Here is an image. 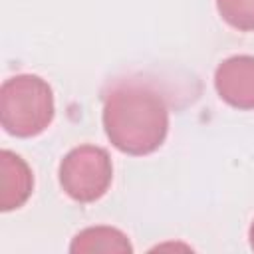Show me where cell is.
Listing matches in <instances>:
<instances>
[{
  "label": "cell",
  "mask_w": 254,
  "mask_h": 254,
  "mask_svg": "<svg viewBox=\"0 0 254 254\" xmlns=\"http://www.w3.org/2000/svg\"><path fill=\"white\" fill-rule=\"evenodd\" d=\"M113 179L111 157L103 147L79 145L60 163V185L67 196L77 202L101 198Z\"/></svg>",
  "instance_id": "3"
},
{
  "label": "cell",
  "mask_w": 254,
  "mask_h": 254,
  "mask_svg": "<svg viewBox=\"0 0 254 254\" xmlns=\"http://www.w3.org/2000/svg\"><path fill=\"white\" fill-rule=\"evenodd\" d=\"M54 119V93L40 75L20 73L0 87V121L14 137L40 135Z\"/></svg>",
  "instance_id": "2"
},
{
  "label": "cell",
  "mask_w": 254,
  "mask_h": 254,
  "mask_svg": "<svg viewBox=\"0 0 254 254\" xmlns=\"http://www.w3.org/2000/svg\"><path fill=\"white\" fill-rule=\"evenodd\" d=\"M218 14L236 30H254V0H216Z\"/></svg>",
  "instance_id": "7"
},
{
  "label": "cell",
  "mask_w": 254,
  "mask_h": 254,
  "mask_svg": "<svg viewBox=\"0 0 254 254\" xmlns=\"http://www.w3.org/2000/svg\"><path fill=\"white\" fill-rule=\"evenodd\" d=\"M34 177L28 163L8 151H0V208L4 212L20 208L32 194Z\"/></svg>",
  "instance_id": "5"
},
{
  "label": "cell",
  "mask_w": 254,
  "mask_h": 254,
  "mask_svg": "<svg viewBox=\"0 0 254 254\" xmlns=\"http://www.w3.org/2000/svg\"><path fill=\"white\" fill-rule=\"evenodd\" d=\"M103 129L111 145L121 153L149 155L167 137V103L151 85L137 79H121L105 93Z\"/></svg>",
  "instance_id": "1"
},
{
  "label": "cell",
  "mask_w": 254,
  "mask_h": 254,
  "mask_svg": "<svg viewBox=\"0 0 254 254\" xmlns=\"http://www.w3.org/2000/svg\"><path fill=\"white\" fill-rule=\"evenodd\" d=\"M214 87L228 105L236 109H254V56H232L218 64Z\"/></svg>",
  "instance_id": "4"
},
{
  "label": "cell",
  "mask_w": 254,
  "mask_h": 254,
  "mask_svg": "<svg viewBox=\"0 0 254 254\" xmlns=\"http://www.w3.org/2000/svg\"><path fill=\"white\" fill-rule=\"evenodd\" d=\"M71 252H79V254H93V252H105V254H123V252H131L133 246L127 240V236L113 228V226H89L79 230L71 244H69Z\"/></svg>",
  "instance_id": "6"
},
{
  "label": "cell",
  "mask_w": 254,
  "mask_h": 254,
  "mask_svg": "<svg viewBox=\"0 0 254 254\" xmlns=\"http://www.w3.org/2000/svg\"><path fill=\"white\" fill-rule=\"evenodd\" d=\"M250 246H252V250H254V222H252V226H250Z\"/></svg>",
  "instance_id": "8"
}]
</instances>
